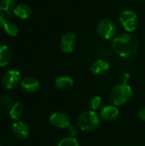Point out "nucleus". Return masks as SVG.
<instances>
[{
    "label": "nucleus",
    "instance_id": "nucleus-1",
    "mask_svg": "<svg viewBox=\"0 0 145 146\" xmlns=\"http://www.w3.org/2000/svg\"><path fill=\"white\" fill-rule=\"evenodd\" d=\"M138 38L130 33H121L115 37L112 42L114 51L121 57L128 58L136 54L138 50Z\"/></svg>",
    "mask_w": 145,
    "mask_h": 146
},
{
    "label": "nucleus",
    "instance_id": "nucleus-2",
    "mask_svg": "<svg viewBox=\"0 0 145 146\" xmlns=\"http://www.w3.org/2000/svg\"><path fill=\"white\" fill-rule=\"evenodd\" d=\"M132 97V87L126 83H120L114 86L110 93V99L113 105L116 107L127 104Z\"/></svg>",
    "mask_w": 145,
    "mask_h": 146
},
{
    "label": "nucleus",
    "instance_id": "nucleus-3",
    "mask_svg": "<svg viewBox=\"0 0 145 146\" xmlns=\"http://www.w3.org/2000/svg\"><path fill=\"white\" fill-rule=\"evenodd\" d=\"M101 124V116L91 110L84 111L79 115L77 121V126L84 132H91L96 130Z\"/></svg>",
    "mask_w": 145,
    "mask_h": 146
},
{
    "label": "nucleus",
    "instance_id": "nucleus-4",
    "mask_svg": "<svg viewBox=\"0 0 145 146\" xmlns=\"http://www.w3.org/2000/svg\"><path fill=\"white\" fill-rule=\"evenodd\" d=\"M120 21L122 27H124V29L130 33L137 29L138 24L137 14L131 9H126L121 13Z\"/></svg>",
    "mask_w": 145,
    "mask_h": 146
},
{
    "label": "nucleus",
    "instance_id": "nucleus-5",
    "mask_svg": "<svg viewBox=\"0 0 145 146\" xmlns=\"http://www.w3.org/2000/svg\"><path fill=\"white\" fill-rule=\"evenodd\" d=\"M97 32L102 38L110 39L116 33V25L110 19H103L97 24Z\"/></svg>",
    "mask_w": 145,
    "mask_h": 146
},
{
    "label": "nucleus",
    "instance_id": "nucleus-6",
    "mask_svg": "<svg viewBox=\"0 0 145 146\" xmlns=\"http://www.w3.org/2000/svg\"><path fill=\"white\" fill-rule=\"evenodd\" d=\"M21 73L16 69H9L6 71L2 77V84L4 88L11 90L18 86L21 82Z\"/></svg>",
    "mask_w": 145,
    "mask_h": 146
},
{
    "label": "nucleus",
    "instance_id": "nucleus-7",
    "mask_svg": "<svg viewBox=\"0 0 145 146\" xmlns=\"http://www.w3.org/2000/svg\"><path fill=\"white\" fill-rule=\"evenodd\" d=\"M50 122L54 127L59 129L67 128L71 124L69 115L61 111L51 114L50 116Z\"/></svg>",
    "mask_w": 145,
    "mask_h": 146
},
{
    "label": "nucleus",
    "instance_id": "nucleus-8",
    "mask_svg": "<svg viewBox=\"0 0 145 146\" xmlns=\"http://www.w3.org/2000/svg\"><path fill=\"white\" fill-rule=\"evenodd\" d=\"M77 37L74 33L68 32L66 33L61 38L60 42V49L62 52L66 54H69L73 51L76 45Z\"/></svg>",
    "mask_w": 145,
    "mask_h": 146
},
{
    "label": "nucleus",
    "instance_id": "nucleus-9",
    "mask_svg": "<svg viewBox=\"0 0 145 146\" xmlns=\"http://www.w3.org/2000/svg\"><path fill=\"white\" fill-rule=\"evenodd\" d=\"M13 134L19 139L24 140L29 138L30 136V128L29 127L21 121H16L13 123L11 127Z\"/></svg>",
    "mask_w": 145,
    "mask_h": 146
},
{
    "label": "nucleus",
    "instance_id": "nucleus-10",
    "mask_svg": "<svg viewBox=\"0 0 145 146\" xmlns=\"http://www.w3.org/2000/svg\"><path fill=\"white\" fill-rule=\"evenodd\" d=\"M109 63L103 59H97L91 66V71L94 75L102 76L107 74L109 70Z\"/></svg>",
    "mask_w": 145,
    "mask_h": 146
},
{
    "label": "nucleus",
    "instance_id": "nucleus-11",
    "mask_svg": "<svg viewBox=\"0 0 145 146\" xmlns=\"http://www.w3.org/2000/svg\"><path fill=\"white\" fill-rule=\"evenodd\" d=\"M21 86L25 92H29V93H33V92H36L39 89L40 82L35 77L28 76V77L24 78L21 80Z\"/></svg>",
    "mask_w": 145,
    "mask_h": 146
},
{
    "label": "nucleus",
    "instance_id": "nucleus-12",
    "mask_svg": "<svg viewBox=\"0 0 145 146\" xmlns=\"http://www.w3.org/2000/svg\"><path fill=\"white\" fill-rule=\"evenodd\" d=\"M100 116L108 121H113L119 116V110L115 105H106L101 109Z\"/></svg>",
    "mask_w": 145,
    "mask_h": 146
},
{
    "label": "nucleus",
    "instance_id": "nucleus-13",
    "mask_svg": "<svg viewBox=\"0 0 145 146\" xmlns=\"http://www.w3.org/2000/svg\"><path fill=\"white\" fill-rule=\"evenodd\" d=\"M13 13L18 18L25 20V19H27L31 16L32 10L29 5L25 4V3H21V4L15 5V9L13 10Z\"/></svg>",
    "mask_w": 145,
    "mask_h": 146
},
{
    "label": "nucleus",
    "instance_id": "nucleus-14",
    "mask_svg": "<svg viewBox=\"0 0 145 146\" xmlns=\"http://www.w3.org/2000/svg\"><path fill=\"white\" fill-rule=\"evenodd\" d=\"M55 86L59 90L67 91L73 87V80L70 76H60L55 80Z\"/></svg>",
    "mask_w": 145,
    "mask_h": 146
},
{
    "label": "nucleus",
    "instance_id": "nucleus-15",
    "mask_svg": "<svg viewBox=\"0 0 145 146\" xmlns=\"http://www.w3.org/2000/svg\"><path fill=\"white\" fill-rule=\"evenodd\" d=\"M12 60V51L7 45L0 46V67H5Z\"/></svg>",
    "mask_w": 145,
    "mask_h": 146
},
{
    "label": "nucleus",
    "instance_id": "nucleus-16",
    "mask_svg": "<svg viewBox=\"0 0 145 146\" xmlns=\"http://www.w3.org/2000/svg\"><path fill=\"white\" fill-rule=\"evenodd\" d=\"M23 110H24V108H23V105L21 103H20V102L15 103L9 110L10 118L15 121H19V119L21 118V116L23 114Z\"/></svg>",
    "mask_w": 145,
    "mask_h": 146
},
{
    "label": "nucleus",
    "instance_id": "nucleus-17",
    "mask_svg": "<svg viewBox=\"0 0 145 146\" xmlns=\"http://www.w3.org/2000/svg\"><path fill=\"white\" fill-rule=\"evenodd\" d=\"M15 7V0H0V11L10 15Z\"/></svg>",
    "mask_w": 145,
    "mask_h": 146
},
{
    "label": "nucleus",
    "instance_id": "nucleus-18",
    "mask_svg": "<svg viewBox=\"0 0 145 146\" xmlns=\"http://www.w3.org/2000/svg\"><path fill=\"white\" fill-rule=\"evenodd\" d=\"M3 30L4 32L6 33L7 35L10 36V37H15L18 33H19V28H18V26L14 23V22H10V21H8L4 26H3Z\"/></svg>",
    "mask_w": 145,
    "mask_h": 146
},
{
    "label": "nucleus",
    "instance_id": "nucleus-19",
    "mask_svg": "<svg viewBox=\"0 0 145 146\" xmlns=\"http://www.w3.org/2000/svg\"><path fill=\"white\" fill-rule=\"evenodd\" d=\"M90 108L93 111H97L98 110H101L103 108V101L100 96H94L89 102Z\"/></svg>",
    "mask_w": 145,
    "mask_h": 146
},
{
    "label": "nucleus",
    "instance_id": "nucleus-20",
    "mask_svg": "<svg viewBox=\"0 0 145 146\" xmlns=\"http://www.w3.org/2000/svg\"><path fill=\"white\" fill-rule=\"evenodd\" d=\"M57 146H79V142L77 141V139L73 137H68L65 138L63 139H62Z\"/></svg>",
    "mask_w": 145,
    "mask_h": 146
},
{
    "label": "nucleus",
    "instance_id": "nucleus-21",
    "mask_svg": "<svg viewBox=\"0 0 145 146\" xmlns=\"http://www.w3.org/2000/svg\"><path fill=\"white\" fill-rule=\"evenodd\" d=\"M14 99L12 97L10 96H8V95H5V96H3L0 99V104L2 105V107L5 108V109H8V108H11L14 104Z\"/></svg>",
    "mask_w": 145,
    "mask_h": 146
},
{
    "label": "nucleus",
    "instance_id": "nucleus-22",
    "mask_svg": "<svg viewBox=\"0 0 145 146\" xmlns=\"http://www.w3.org/2000/svg\"><path fill=\"white\" fill-rule=\"evenodd\" d=\"M79 127L78 126H75V125H73V124H70L68 127H67V131H68V133L69 135V137H76L78 134H79Z\"/></svg>",
    "mask_w": 145,
    "mask_h": 146
},
{
    "label": "nucleus",
    "instance_id": "nucleus-23",
    "mask_svg": "<svg viewBox=\"0 0 145 146\" xmlns=\"http://www.w3.org/2000/svg\"><path fill=\"white\" fill-rule=\"evenodd\" d=\"M8 22L7 21V15L4 12L0 11V28L3 27V26Z\"/></svg>",
    "mask_w": 145,
    "mask_h": 146
},
{
    "label": "nucleus",
    "instance_id": "nucleus-24",
    "mask_svg": "<svg viewBox=\"0 0 145 146\" xmlns=\"http://www.w3.org/2000/svg\"><path fill=\"white\" fill-rule=\"evenodd\" d=\"M138 117H139L140 120L145 121V107H144V108L139 111V113H138Z\"/></svg>",
    "mask_w": 145,
    "mask_h": 146
},
{
    "label": "nucleus",
    "instance_id": "nucleus-25",
    "mask_svg": "<svg viewBox=\"0 0 145 146\" xmlns=\"http://www.w3.org/2000/svg\"><path fill=\"white\" fill-rule=\"evenodd\" d=\"M129 78H130V75L128 74H122V76H121V81H122V83H126V84H127V81L129 80Z\"/></svg>",
    "mask_w": 145,
    "mask_h": 146
},
{
    "label": "nucleus",
    "instance_id": "nucleus-26",
    "mask_svg": "<svg viewBox=\"0 0 145 146\" xmlns=\"http://www.w3.org/2000/svg\"><path fill=\"white\" fill-rule=\"evenodd\" d=\"M0 146H1V145H0Z\"/></svg>",
    "mask_w": 145,
    "mask_h": 146
}]
</instances>
